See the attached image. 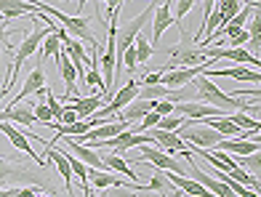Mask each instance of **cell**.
Listing matches in <instances>:
<instances>
[{
	"mask_svg": "<svg viewBox=\"0 0 261 197\" xmlns=\"http://www.w3.org/2000/svg\"><path fill=\"white\" fill-rule=\"evenodd\" d=\"M213 149H221V152H232L234 157H243V155L258 152L261 144H258V138H253V142H245V138H221Z\"/></svg>",
	"mask_w": 261,
	"mask_h": 197,
	"instance_id": "17",
	"label": "cell"
},
{
	"mask_svg": "<svg viewBox=\"0 0 261 197\" xmlns=\"http://www.w3.org/2000/svg\"><path fill=\"white\" fill-rule=\"evenodd\" d=\"M38 197H51V194H38Z\"/></svg>",
	"mask_w": 261,
	"mask_h": 197,
	"instance_id": "39",
	"label": "cell"
},
{
	"mask_svg": "<svg viewBox=\"0 0 261 197\" xmlns=\"http://www.w3.org/2000/svg\"><path fill=\"white\" fill-rule=\"evenodd\" d=\"M227 118H229V120H232L240 131H251V133H258V131H261V123H258V120H253V118H248L245 112H229Z\"/></svg>",
	"mask_w": 261,
	"mask_h": 197,
	"instance_id": "24",
	"label": "cell"
},
{
	"mask_svg": "<svg viewBox=\"0 0 261 197\" xmlns=\"http://www.w3.org/2000/svg\"><path fill=\"white\" fill-rule=\"evenodd\" d=\"M72 99H75V101L69 104V107L75 109V115H77L80 120L91 118L93 112H96V109H101L104 104H107V99H104V96H99V94H91V96H72Z\"/></svg>",
	"mask_w": 261,
	"mask_h": 197,
	"instance_id": "18",
	"label": "cell"
},
{
	"mask_svg": "<svg viewBox=\"0 0 261 197\" xmlns=\"http://www.w3.org/2000/svg\"><path fill=\"white\" fill-rule=\"evenodd\" d=\"M32 24H35L32 32H27V35H24V40L19 43V48H14V62H11V69H14V72H19L21 64H24L30 56H35V51H38L40 40L45 38V32H48V27H40L38 16H32Z\"/></svg>",
	"mask_w": 261,
	"mask_h": 197,
	"instance_id": "5",
	"label": "cell"
},
{
	"mask_svg": "<svg viewBox=\"0 0 261 197\" xmlns=\"http://www.w3.org/2000/svg\"><path fill=\"white\" fill-rule=\"evenodd\" d=\"M152 16H155V24H152V43H160L163 32L173 24V16H171V0H168V3H163L160 8H155V14H152Z\"/></svg>",
	"mask_w": 261,
	"mask_h": 197,
	"instance_id": "19",
	"label": "cell"
},
{
	"mask_svg": "<svg viewBox=\"0 0 261 197\" xmlns=\"http://www.w3.org/2000/svg\"><path fill=\"white\" fill-rule=\"evenodd\" d=\"M56 67H59V75L64 80V96L62 99H72L75 96V80H77V72H75V64L69 59V53L62 48L56 56Z\"/></svg>",
	"mask_w": 261,
	"mask_h": 197,
	"instance_id": "12",
	"label": "cell"
},
{
	"mask_svg": "<svg viewBox=\"0 0 261 197\" xmlns=\"http://www.w3.org/2000/svg\"><path fill=\"white\" fill-rule=\"evenodd\" d=\"M197 3V0H179V6H176V11H173V24L179 27V32H184V27H181V21H184V16L192 11V6Z\"/></svg>",
	"mask_w": 261,
	"mask_h": 197,
	"instance_id": "26",
	"label": "cell"
},
{
	"mask_svg": "<svg viewBox=\"0 0 261 197\" xmlns=\"http://www.w3.org/2000/svg\"><path fill=\"white\" fill-rule=\"evenodd\" d=\"M125 197H134V194H125Z\"/></svg>",
	"mask_w": 261,
	"mask_h": 197,
	"instance_id": "41",
	"label": "cell"
},
{
	"mask_svg": "<svg viewBox=\"0 0 261 197\" xmlns=\"http://www.w3.org/2000/svg\"><path fill=\"white\" fill-rule=\"evenodd\" d=\"M136 149H139V155L134 160H139V163H149V165H155V168H160L165 173H179V176H187L189 173L187 163H181V160H176L171 155H165L163 149H158L155 144H141Z\"/></svg>",
	"mask_w": 261,
	"mask_h": 197,
	"instance_id": "3",
	"label": "cell"
},
{
	"mask_svg": "<svg viewBox=\"0 0 261 197\" xmlns=\"http://www.w3.org/2000/svg\"><path fill=\"white\" fill-rule=\"evenodd\" d=\"M208 59H232L237 64H243V67H251V69H258L261 67V59L258 56H253L251 51H245V48H213V45H208Z\"/></svg>",
	"mask_w": 261,
	"mask_h": 197,
	"instance_id": "8",
	"label": "cell"
},
{
	"mask_svg": "<svg viewBox=\"0 0 261 197\" xmlns=\"http://www.w3.org/2000/svg\"><path fill=\"white\" fill-rule=\"evenodd\" d=\"M168 96V88L165 86H141L139 83V94H136V99H147V101H160V99H165Z\"/></svg>",
	"mask_w": 261,
	"mask_h": 197,
	"instance_id": "25",
	"label": "cell"
},
{
	"mask_svg": "<svg viewBox=\"0 0 261 197\" xmlns=\"http://www.w3.org/2000/svg\"><path fill=\"white\" fill-rule=\"evenodd\" d=\"M136 94H139V80H136V77H130V80H128V83H125L120 91H115V94H112V99L107 101L101 109H96V112H93V118H99V120L104 123L107 118H112V115H117V112H120V109L125 107V104H128L130 99H136Z\"/></svg>",
	"mask_w": 261,
	"mask_h": 197,
	"instance_id": "6",
	"label": "cell"
},
{
	"mask_svg": "<svg viewBox=\"0 0 261 197\" xmlns=\"http://www.w3.org/2000/svg\"><path fill=\"white\" fill-rule=\"evenodd\" d=\"M80 3V8H77V16H83V6H86V0H77Z\"/></svg>",
	"mask_w": 261,
	"mask_h": 197,
	"instance_id": "37",
	"label": "cell"
},
{
	"mask_svg": "<svg viewBox=\"0 0 261 197\" xmlns=\"http://www.w3.org/2000/svg\"><path fill=\"white\" fill-rule=\"evenodd\" d=\"M144 80H141V86H158L160 83V77H163V72L158 69V72H149V75H141Z\"/></svg>",
	"mask_w": 261,
	"mask_h": 197,
	"instance_id": "34",
	"label": "cell"
},
{
	"mask_svg": "<svg viewBox=\"0 0 261 197\" xmlns=\"http://www.w3.org/2000/svg\"><path fill=\"white\" fill-rule=\"evenodd\" d=\"M43 104H45V107L51 109V115H54V123H56V120H62L64 104H62V101H59V99H56V96L51 94V88H48V86H45V101H43Z\"/></svg>",
	"mask_w": 261,
	"mask_h": 197,
	"instance_id": "27",
	"label": "cell"
},
{
	"mask_svg": "<svg viewBox=\"0 0 261 197\" xmlns=\"http://www.w3.org/2000/svg\"><path fill=\"white\" fill-rule=\"evenodd\" d=\"M80 118L75 115V109L69 107V104H64V112H62V125H72V123H77Z\"/></svg>",
	"mask_w": 261,
	"mask_h": 197,
	"instance_id": "32",
	"label": "cell"
},
{
	"mask_svg": "<svg viewBox=\"0 0 261 197\" xmlns=\"http://www.w3.org/2000/svg\"><path fill=\"white\" fill-rule=\"evenodd\" d=\"M32 109H35V120H40L43 125H48V123H54V115H51V109L45 107L43 101H38V104H32Z\"/></svg>",
	"mask_w": 261,
	"mask_h": 197,
	"instance_id": "30",
	"label": "cell"
},
{
	"mask_svg": "<svg viewBox=\"0 0 261 197\" xmlns=\"http://www.w3.org/2000/svg\"><path fill=\"white\" fill-rule=\"evenodd\" d=\"M101 163H104V171H117V173H125V176L136 184V173L128 168V160H125L123 155H115V152H110V155H104V157H101Z\"/></svg>",
	"mask_w": 261,
	"mask_h": 197,
	"instance_id": "21",
	"label": "cell"
},
{
	"mask_svg": "<svg viewBox=\"0 0 261 197\" xmlns=\"http://www.w3.org/2000/svg\"><path fill=\"white\" fill-rule=\"evenodd\" d=\"M155 112L160 115V118H165V115H173V104H171L168 99H160V101H155Z\"/></svg>",
	"mask_w": 261,
	"mask_h": 197,
	"instance_id": "31",
	"label": "cell"
},
{
	"mask_svg": "<svg viewBox=\"0 0 261 197\" xmlns=\"http://www.w3.org/2000/svg\"><path fill=\"white\" fill-rule=\"evenodd\" d=\"M11 35H14V30L6 24V19H0V51L14 53V45H11Z\"/></svg>",
	"mask_w": 261,
	"mask_h": 197,
	"instance_id": "29",
	"label": "cell"
},
{
	"mask_svg": "<svg viewBox=\"0 0 261 197\" xmlns=\"http://www.w3.org/2000/svg\"><path fill=\"white\" fill-rule=\"evenodd\" d=\"M208 77H232V80H248V83L258 86L261 83V75L258 69H251V67H232V69H205Z\"/></svg>",
	"mask_w": 261,
	"mask_h": 197,
	"instance_id": "16",
	"label": "cell"
},
{
	"mask_svg": "<svg viewBox=\"0 0 261 197\" xmlns=\"http://www.w3.org/2000/svg\"><path fill=\"white\" fill-rule=\"evenodd\" d=\"M173 197H181V194H179V189H176V194H173Z\"/></svg>",
	"mask_w": 261,
	"mask_h": 197,
	"instance_id": "38",
	"label": "cell"
},
{
	"mask_svg": "<svg viewBox=\"0 0 261 197\" xmlns=\"http://www.w3.org/2000/svg\"><path fill=\"white\" fill-rule=\"evenodd\" d=\"M211 64L213 62L197 64V67H176V69H168V72H163L160 86H165V88H181L187 83H192V77H197V75H203L205 69H211Z\"/></svg>",
	"mask_w": 261,
	"mask_h": 197,
	"instance_id": "7",
	"label": "cell"
},
{
	"mask_svg": "<svg viewBox=\"0 0 261 197\" xmlns=\"http://www.w3.org/2000/svg\"><path fill=\"white\" fill-rule=\"evenodd\" d=\"M152 14H155V6H149L147 11H141V14H139L136 19H128L125 24L115 32V64H117V59L123 56V51L134 45L136 35H139L141 30H144V24L152 19Z\"/></svg>",
	"mask_w": 261,
	"mask_h": 197,
	"instance_id": "4",
	"label": "cell"
},
{
	"mask_svg": "<svg viewBox=\"0 0 261 197\" xmlns=\"http://www.w3.org/2000/svg\"><path fill=\"white\" fill-rule=\"evenodd\" d=\"M152 109H155V101H147V99H130L125 107L115 115V118L130 125L134 120H141V118H144L147 112H152Z\"/></svg>",
	"mask_w": 261,
	"mask_h": 197,
	"instance_id": "15",
	"label": "cell"
},
{
	"mask_svg": "<svg viewBox=\"0 0 261 197\" xmlns=\"http://www.w3.org/2000/svg\"><path fill=\"white\" fill-rule=\"evenodd\" d=\"M59 51H62V40H59L56 35L48 30V32H45V38H43V51H40L38 59H40V62H45V59H56Z\"/></svg>",
	"mask_w": 261,
	"mask_h": 197,
	"instance_id": "23",
	"label": "cell"
},
{
	"mask_svg": "<svg viewBox=\"0 0 261 197\" xmlns=\"http://www.w3.org/2000/svg\"><path fill=\"white\" fill-rule=\"evenodd\" d=\"M91 197H96V194H91ZM101 197H104V194H101Z\"/></svg>",
	"mask_w": 261,
	"mask_h": 197,
	"instance_id": "40",
	"label": "cell"
},
{
	"mask_svg": "<svg viewBox=\"0 0 261 197\" xmlns=\"http://www.w3.org/2000/svg\"><path fill=\"white\" fill-rule=\"evenodd\" d=\"M45 160H51V163H56V168H59V173H62V179H64V189H67V194L69 197H75V189H72V179H75V173H72V168H69V163H67V157H64V152L62 149H54L48 142H45Z\"/></svg>",
	"mask_w": 261,
	"mask_h": 197,
	"instance_id": "14",
	"label": "cell"
},
{
	"mask_svg": "<svg viewBox=\"0 0 261 197\" xmlns=\"http://www.w3.org/2000/svg\"><path fill=\"white\" fill-rule=\"evenodd\" d=\"M40 187L45 194L51 197H62L59 189L51 184V179L45 176V168L35 165V163H24L19 157H6L0 155V189L6 187Z\"/></svg>",
	"mask_w": 261,
	"mask_h": 197,
	"instance_id": "1",
	"label": "cell"
},
{
	"mask_svg": "<svg viewBox=\"0 0 261 197\" xmlns=\"http://www.w3.org/2000/svg\"><path fill=\"white\" fill-rule=\"evenodd\" d=\"M32 3H35V0H32ZM35 6H38L40 14H54V19L59 21V24L67 27V35H69V38L88 43L91 48H101L99 40L93 38V32H91V19H88V16H77V14L69 16V14H62V11H56V8H51V6H43V3H35Z\"/></svg>",
	"mask_w": 261,
	"mask_h": 197,
	"instance_id": "2",
	"label": "cell"
},
{
	"mask_svg": "<svg viewBox=\"0 0 261 197\" xmlns=\"http://www.w3.org/2000/svg\"><path fill=\"white\" fill-rule=\"evenodd\" d=\"M45 88V69H43V62L38 59L35 62V67H32V72L24 77V86H21V91L11 99V104H19V101H24L27 96H32V94H38V91H43Z\"/></svg>",
	"mask_w": 261,
	"mask_h": 197,
	"instance_id": "10",
	"label": "cell"
},
{
	"mask_svg": "<svg viewBox=\"0 0 261 197\" xmlns=\"http://www.w3.org/2000/svg\"><path fill=\"white\" fill-rule=\"evenodd\" d=\"M93 3H96V6H107L110 11H117V8L125 3V0H93Z\"/></svg>",
	"mask_w": 261,
	"mask_h": 197,
	"instance_id": "35",
	"label": "cell"
},
{
	"mask_svg": "<svg viewBox=\"0 0 261 197\" xmlns=\"http://www.w3.org/2000/svg\"><path fill=\"white\" fill-rule=\"evenodd\" d=\"M16 194V187H6V189H0V197H14Z\"/></svg>",
	"mask_w": 261,
	"mask_h": 197,
	"instance_id": "36",
	"label": "cell"
},
{
	"mask_svg": "<svg viewBox=\"0 0 261 197\" xmlns=\"http://www.w3.org/2000/svg\"><path fill=\"white\" fill-rule=\"evenodd\" d=\"M40 11L32 0H0V19H16V16H38Z\"/></svg>",
	"mask_w": 261,
	"mask_h": 197,
	"instance_id": "13",
	"label": "cell"
},
{
	"mask_svg": "<svg viewBox=\"0 0 261 197\" xmlns=\"http://www.w3.org/2000/svg\"><path fill=\"white\" fill-rule=\"evenodd\" d=\"M38 194H45V192L40 187H21V189L16 187V194L14 197H38Z\"/></svg>",
	"mask_w": 261,
	"mask_h": 197,
	"instance_id": "33",
	"label": "cell"
},
{
	"mask_svg": "<svg viewBox=\"0 0 261 197\" xmlns=\"http://www.w3.org/2000/svg\"><path fill=\"white\" fill-rule=\"evenodd\" d=\"M181 123H184V118H176V115H165V118L158 120L155 128H158V131H171V133H176Z\"/></svg>",
	"mask_w": 261,
	"mask_h": 197,
	"instance_id": "28",
	"label": "cell"
},
{
	"mask_svg": "<svg viewBox=\"0 0 261 197\" xmlns=\"http://www.w3.org/2000/svg\"><path fill=\"white\" fill-rule=\"evenodd\" d=\"M141 189H144V192H158V194H163V197H173L176 194V187H173V184L168 181V176H165V171H155V173H152V179H149V184H141Z\"/></svg>",
	"mask_w": 261,
	"mask_h": 197,
	"instance_id": "20",
	"label": "cell"
},
{
	"mask_svg": "<svg viewBox=\"0 0 261 197\" xmlns=\"http://www.w3.org/2000/svg\"><path fill=\"white\" fill-rule=\"evenodd\" d=\"M0 120H3V123H14V125H24V128H32V125H35V109H32V104H27V101L8 104V107L0 112Z\"/></svg>",
	"mask_w": 261,
	"mask_h": 197,
	"instance_id": "9",
	"label": "cell"
},
{
	"mask_svg": "<svg viewBox=\"0 0 261 197\" xmlns=\"http://www.w3.org/2000/svg\"><path fill=\"white\" fill-rule=\"evenodd\" d=\"M62 142V138H59ZM64 142H67V147H69V152H72L77 160H83L88 168H96V171H104V163H101V157H99V152L96 149H91V147H86V144H80L75 136H64Z\"/></svg>",
	"mask_w": 261,
	"mask_h": 197,
	"instance_id": "11",
	"label": "cell"
},
{
	"mask_svg": "<svg viewBox=\"0 0 261 197\" xmlns=\"http://www.w3.org/2000/svg\"><path fill=\"white\" fill-rule=\"evenodd\" d=\"M134 48H136V62H139V64H147L152 56H155V45L147 43V32H139V35H136Z\"/></svg>",
	"mask_w": 261,
	"mask_h": 197,
	"instance_id": "22",
	"label": "cell"
}]
</instances>
